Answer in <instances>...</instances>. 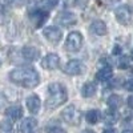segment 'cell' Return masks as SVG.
Instances as JSON below:
<instances>
[{
  "mask_svg": "<svg viewBox=\"0 0 133 133\" xmlns=\"http://www.w3.org/2000/svg\"><path fill=\"white\" fill-rule=\"evenodd\" d=\"M9 79L24 88H35L39 84V73L32 68H19L9 73Z\"/></svg>",
  "mask_w": 133,
  "mask_h": 133,
  "instance_id": "6da1fadb",
  "label": "cell"
},
{
  "mask_svg": "<svg viewBox=\"0 0 133 133\" xmlns=\"http://www.w3.org/2000/svg\"><path fill=\"white\" fill-rule=\"evenodd\" d=\"M66 98H68V93H66L65 87L60 83H51L48 85V93H47V100L45 105L48 108H57L63 105Z\"/></svg>",
  "mask_w": 133,
  "mask_h": 133,
  "instance_id": "7a4b0ae2",
  "label": "cell"
},
{
  "mask_svg": "<svg viewBox=\"0 0 133 133\" xmlns=\"http://www.w3.org/2000/svg\"><path fill=\"white\" fill-rule=\"evenodd\" d=\"M115 16H116V20L121 25H132L133 24V7L130 5H120L115 9Z\"/></svg>",
  "mask_w": 133,
  "mask_h": 133,
  "instance_id": "3957f363",
  "label": "cell"
},
{
  "mask_svg": "<svg viewBox=\"0 0 133 133\" xmlns=\"http://www.w3.org/2000/svg\"><path fill=\"white\" fill-rule=\"evenodd\" d=\"M81 45H83V35L77 31L71 32L65 40V49L69 52H77L80 51Z\"/></svg>",
  "mask_w": 133,
  "mask_h": 133,
  "instance_id": "277c9868",
  "label": "cell"
},
{
  "mask_svg": "<svg viewBox=\"0 0 133 133\" xmlns=\"http://www.w3.org/2000/svg\"><path fill=\"white\" fill-rule=\"evenodd\" d=\"M29 19L33 23V25H35V28H41L44 25V23L48 20V12H45V11H43L40 8L31 9Z\"/></svg>",
  "mask_w": 133,
  "mask_h": 133,
  "instance_id": "5b68a950",
  "label": "cell"
},
{
  "mask_svg": "<svg viewBox=\"0 0 133 133\" xmlns=\"http://www.w3.org/2000/svg\"><path fill=\"white\" fill-rule=\"evenodd\" d=\"M43 35L49 43L57 44L61 40V37H63V32H61V29L59 27H47V28H44Z\"/></svg>",
  "mask_w": 133,
  "mask_h": 133,
  "instance_id": "8992f818",
  "label": "cell"
},
{
  "mask_svg": "<svg viewBox=\"0 0 133 133\" xmlns=\"http://www.w3.org/2000/svg\"><path fill=\"white\" fill-rule=\"evenodd\" d=\"M66 75H71V76H77V75H81L84 72V64L79 60H71L69 63H66V65L64 66L63 69Z\"/></svg>",
  "mask_w": 133,
  "mask_h": 133,
  "instance_id": "52a82bcc",
  "label": "cell"
},
{
  "mask_svg": "<svg viewBox=\"0 0 133 133\" xmlns=\"http://www.w3.org/2000/svg\"><path fill=\"white\" fill-rule=\"evenodd\" d=\"M41 65H43L45 69L53 71V69H56L57 66L60 65V57L57 56L56 53H48L47 56L43 59Z\"/></svg>",
  "mask_w": 133,
  "mask_h": 133,
  "instance_id": "ba28073f",
  "label": "cell"
},
{
  "mask_svg": "<svg viewBox=\"0 0 133 133\" xmlns=\"http://www.w3.org/2000/svg\"><path fill=\"white\" fill-rule=\"evenodd\" d=\"M63 118L69 124H77L79 123V115H77V110L73 105H68L63 112H61Z\"/></svg>",
  "mask_w": 133,
  "mask_h": 133,
  "instance_id": "9c48e42d",
  "label": "cell"
},
{
  "mask_svg": "<svg viewBox=\"0 0 133 133\" xmlns=\"http://www.w3.org/2000/svg\"><path fill=\"white\" fill-rule=\"evenodd\" d=\"M25 104H27V108L31 113L33 115H36L39 113V110H40V107H41V101H40V98L37 95H31L27 97L25 100Z\"/></svg>",
  "mask_w": 133,
  "mask_h": 133,
  "instance_id": "30bf717a",
  "label": "cell"
},
{
  "mask_svg": "<svg viewBox=\"0 0 133 133\" xmlns=\"http://www.w3.org/2000/svg\"><path fill=\"white\" fill-rule=\"evenodd\" d=\"M37 128V121L33 117H27L23 120V123L20 125V130L21 133H35Z\"/></svg>",
  "mask_w": 133,
  "mask_h": 133,
  "instance_id": "8fae6325",
  "label": "cell"
},
{
  "mask_svg": "<svg viewBox=\"0 0 133 133\" xmlns=\"http://www.w3.org/2000/svg\"><path fill=\"white\" fill-rule=\"evenodd\" d=\"M21 55L29 61H36L40 57V51L36 47H24L21 49Z\"/></svg>",
  "mask_w": 133,
  "mask_h": 133,
  "instance_id": "7c38bea8",
  "label": "cell"
},
{
  "mask_svg": "<svg viewBox=\"0 0 133 133\" xmlns=\"http://www.w3.org/2000/svg\"><path fill=\"white\" fill-rule=\"evenodd\" d=\"M5 116L9 118V121L14 120H19L21 116H23V108L20 105H12L5 109Z\"/></svg>",
  "mask_w": 133,
  "mask_h": 133,
  "instance_id": "4fadbf2b",
  "label": "cell"
},
{
  "mask_svg": "<svg viewBox=\"0 0 133 133\" xmlns=\"http://www.w3.org/2000/svg\"><path fill=\"white\" fill-rule=\"evenodd\" d=\"M57 21L61 24V25H65V27H69V25H73L76 24V16L72 14V12H61L57 17Z\"/></svg>",
  "mask_w": 133,
  "mask_h": 133,
  "instance_id": "5bb4252c",
  "label": "cell"
},
{
  "mask_svg": "<svg viewBox=\"0 0 133 133\" xmlns=\"http://www.w3.org/2000/svg\"><path fill=\"white\" fill-rule=\"evenodd\" d=\"M91 31L95 33V35H98V36H104L107 35V24L104 23L103 20H95L93 23L91 24Z\"/></svg>",
  "mask_w": 133,
  "mask_h": 133,
  "instance_id": "9a60e30c",
  "label": "cell"
},
{
  "mask_svg": "<svg viewBox=\"0 0 133 133\" xmlns=\"http://www.w3.org/2000/svg\"><path fill=\"white\" fill-rule=\"evenodd\" d=\"M113 76V71L110 66H104V68L98 69L97 73H96V80L97 81H108L112 79Z\"/></svg>",
  "mask_w": 133,
  "mask_h": 133,
  "instance_id": "2e32d148",
  "label": "cell"
},
{
  "mask_svg": "<svg viewBox=\"0 0 133 133\" xmlns=\"http://www.w3.org/2000/svg\"><path fill=\"white\" fill-rule=\"evenodd\" d=\"M96 91H97L96 84L88 81V83H85V84L83 85V88H81V95H83V97H92V96H95Z\"/></svg>",
  "mask_w": 133,
  "mask_h": 133,
  "instance_id": "e0dca14e",
  "label": "cell"
},
{
  "mask_svg": "<svg viewBox=\"0 0 133 133\" xmlns=\"http://www.w3.org/2000/svg\"><path fill=\"white\" fill-rule=\"evenodd\" d=\"M109 109H112V110H116L117 108L121 107V104H123V98H121V96L118 95H110L108 97V101H107Z\"/></svg>",
  "mask_w": 133,
  "mask_h": 133,
  "instance_id": "ac0fdd59",
  "label": "cell"
},
{
  "mask_svg": "<svg viewBox=\"0 0 133 133\" xmlns=\"http://www.w3.org/2000/svg\"><path fill=\"white\" fill-rule=\"evenodd\" d=\"M59 4V0H40L39 4H37V8L45 11V12H49L51 9H53Z\"/></svg>",
  "mask_w": 133,
  "mask_h": 133,
  "instance_id": "d6986e66",
  "label": "cell"
},
{
  "mask_svg": "<svg viewBox=\"0 0 133 133\" xmlns=\"http://www.w3.org/2000/svg\"><path fill=\"white\" fill-rule=\"evenodd\" d=\"M85 118L89 124H97L100 121V118H101V113H100V110H97V109L88 110L87 115H85Z\"/></svg>",
  "mask_w": 133,
  "mask_h": 133,
  "instance_id": "ffe728a7",
  "label": "cell"
},
{
  "mask_svg": "<svg viewBox=\"0 0 133 133\" xmlns=\"http://www.w3.org/2000/svg\"><path fill=\"white\" fill-rule=\"evenodd\" d=\"M117 118H118L117 113L115 112V110H112V109L107 110L105 115H104V121H105L108 125H113L116 121H117Z\"/></svg>",
  "mask_w": 133,
  "mask_h": 133,
  "instance_id": "44dd1931",
  "label": "cell"
},
{
  "mask_svg": "<svg viewBox=\"0 0 133 133\" xmlns=\"http://www.w3.org/2000/svg\"><path fill=\"white\" fill-rule=\"evenodd\" d=\"M0 133H14V125L9 120H4L0 124Z\"/></svg>",
  "mask_w": 133,
  "mask_h": 133,
  "instance_id": "7402d4cb",
  "label": "cell"
},
{
  "mask_svg": "<svg viewBox=\"0 0 133 133\" xmlns=\"http://www.w3.org/2000/svg\"><path fill=\"white\" fill-rule=\"evenodd\" d=\"M130 61H132V60H130L128 56H121V57L118 59L117 65H118L120 69H128L129 66H130Z\"/></svg>",
  "mask_w": 133,
  "mask_h": 133,
  "instance_id": "603a6c76",
  "label": "cell"
},
{
  "mask_svg": "<svg viewBox=\"0 0 133 133\" xmlns=\"http://www.w3.org/2000/svg\"><path fill=\"white\" fill-rule=\"evenodd\" d=\"M124 88L129 92H133V79H129L124 83Z\"/></svg>",
  "mask_w": 133,
  "mask_h": 133,
  "instance_id": "cb8c5ba5",
  "label": "cell"
},
{
  "mask_svg": "<svg viewBox=\"0 0 133 133\" xmlns=\"http://www.w3.org/2000/svg\"><path fill=\"white\" fill-rule=\"evenodd\" d=\"M47 133H66L64 129H61V128H52V129H49Z\"/></svg>",
  "mask_w": 133,
  "mask_h": 133,
  "instance_id": "d4e9b609",
  "label": "cell"
},
{
  "mask_svg": "<svg viewBox=\"0 0 133 133\" xmlns=\"http://www.w3.org/2000/svg\"><path fill=\"white\" fill-rule=\"evenodd\" d=\"M23 0H5L7 4H11V5H19Z\"/></svg>",
  "mask_w": 133,
  "mask_h": 133,
  "instance_id": "484cf974",
  "label": "cell"
},
{
  "mask_svg": "<svg viewBox=\"0 0 133 133\" xmlns=\"http://www.w3.org/2000/svg\"><path fill=\"white\" fill-rule=\"evenodd\" d=\"M127 103H128V107H129L130 109H133V96H129V97H128V101H127Z\"/></svg>",
  "mask_w": 133,
  "mask_h": 133,
  "instance_id": "4316f807",
  "label": "cell"
},
{
  "mask_svg": "<svg viewBox=\"0 0 133 133\" xmlns=\"http://www.w3.org/2000/svg\"><path fill=\"white\" fill-rule=\"evenodd\" d=\"M120 52H121V48L120 47H115V49H113V55H120Z\"/></svg>",
  "mask_w": 133,
  "mask_h": 133,
  "instance_id": "83f0119b",
  "label": "cell"
},
{
  "mask_svg": "<svg viewBox=\"0 0 133 133\" xmlns=\"http://www.w3.org/2000/svg\"><path fill=\"white\" fill-rule=\"evenodd\" d=\"M104 133H117L115 129H112V128H108V129H105L104 130Z\"/></svg>",
  "mask_w": 133,
  "mask_h": 133,
  "instance_id": "f1b7e54d",
  "label": "cell"
},
{
  "mask_svg": "<svg viewBox=\"0 0 133 133\" xmlns=\"http://www.w3.org/2000/svg\"><path fill=\"white\" fill-rule=\"evenodd\" d=\"M123 133H133V130H130V129H127V130H124Z\"/></svg>",
  "mask_w": 133,
  "mask_h": 133,
  "instance_id": "f546056e",
  "label": "cell"
},
{
  "mask_svg": "<svg viewBox=\"0 0 133 133\" xmlns=\"http://www.w3.org/2000/svg\"><path fill=\"white\" fill-rule=\"evenodd\" d=\"M83 133H95V132H93V130H84Z\"/></svg>",
  "mask_w": 133,
  "mask_h": 133,
  "instance_id": "4dcf8cb0",
  "label": "cell"
},
{
  "mask_svg": "<svg viewBox=\"0 0 133 133\" xmlns=\"http://www.w3.org/2000/svg\"><path fill=\"white\" fill-rule=\"evenodd\" d=\"M130 60H133V49H132V52H130Z\"/></svg>",
  "mask_w": 133,
  "mask_h": 133,
  "instance_id": "1f68e13d",
  "label": "cell"
},
{
  "mask_svg": "<svg viewBox=\"0 0 133 133\" xmlns=\"http://www.w3.org/2000/svg\"><path fill=\"white\" fill-rule=\"evenodd\" d=\"M0 64H2V63H0Z\"/></svg>",
  "mask_w": 133,
  "mask_h": 133,
  "instance_id": "d6a6232c",
  "label": "cell"
}]
</instances>
